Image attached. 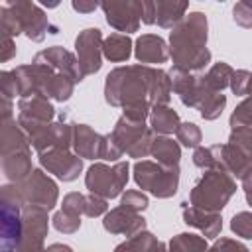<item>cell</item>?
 <instances>
[{
	"label": "cell",
	"instance_id": "cell-1",
	"mask_svg": "<svg viewBox=\"0 0 252 252\" xmlns=\"http://www.w3.org/2000/svg\"><path fill=\"white\" fill-rule=\"evenodd\" d=\"M104 100L122 108V116L146 122L154 106H167L171 100V81L167 71L150 65H124L106 75Z\"/></svg>",
	"mask_w": 252,
	"mask_h": 252
},
{
	"label": "cell",
	"instance_id": "cell-2",
	"mask_svg": "<svg viewBox=\"0 0 252 252\" xmlns=\"http://www.w3.org/2000/svg\"><path fill=\"white\" fill-rule=\"evenodd\" d=\"M209 22L203 12L185 14V18L169 33V57L173 67L189 73H199L211 63V51L207 47Z\"/></svg>",
	"mask_w": 252,
	"mask_h": 252
},
{
	"label": "cell",
	"instance_id": "cell-3",
	"mask_svg": "<svg viewBox=\"0 0 252 252\" xmlns=\"http://www.w3.org/2000/svg\"><path fill=\"white\" fill-rule=\"evenodd\" d=\"M236 179L226 171L205 169V173L195 181L189 193V203L203 211L220 213L236 193Z\"/></svg>",
	"mask_w": 252,
	"mask_h": 252
},
{
	"label": "cell",
	"instance_id": "cell-4",
	"mask_svg": "<svg viewBox=\"0 0 252 252\" xmlns=\"http://www.w3.org/2000/svg\"><path fill=\"white\" fill-rule=\"evenodd\" d=\"M134 181L142 191L158 199H169L179 187V167H163L152 159H140L134 163Z\"/></svg>",
	"mask_w": 252,
	"mask_h": 252
},
{
	"label": "cell",
	"instance_id": "cell-5",
	"mask_svg": "<svg viewBox=\"0 0 252 252\" xmlns=\"http://www.w3.org/2000/svg\"><path fill=\"white\" fill-rule=\"evenodd\" d=\"M128 173H130L128 161H114V165L96 161L87 169L85 185L93 195H98L108 201L122 195L130 177Z\"/></svg>",
	"mask_w": 252,
	"mask_h": 252
},
{
	"label": "cell",
	"instance_id": "cell-6",
	"mask_svg": "<svg viewBox=\"0 0 252 252\" xmlns=\"http://www.w3.org/2000/svg\"><path fill=\"white\" fill-rule=\"evenodd\" d=\"M154 132L150 130V126L146 122H134L128 120L124 116H120L112 128V132L108 134L110 142L120 150V154L128 156V158H146L150 156V148H152V140H154Z\"/></svg>",
	"mask_w": 252,
	"mask_h": 252
},
{
	"label": "cell",
	"instance_id": "cell-7",
	"mask_svg": "<svg viewBox=\"0 0 252 252\" xmlns=\"http://www.w3.org/2000/svg\"><path fill=\"white\" fill-rule=\"evenodd\" d=\"M71 150L81 159H106L118 161L122 158L120 150L110 142L108 134L102 136L94 132L89 124H73V140Z\"/></svg>",
	"mask_w": 252,
	"mask_h": 252
},
{
	"label": "cell",
	"instance_id": "cell-8",
	"mask_svg": "<svg viewBox=\"0 0 252 252\" xmlns=\"http://www.w3.org/2000/svg\"><path fill=\"white\" fill-rule=\"evenodd\" d=\"M16 185H18L22 207L30 205V207H39L49 211L57 205L59 187L43 169H32V173Z\"/></svg>",
	"mask_w": 252,
	"mask_h": 252
},
{
	"label": "cell",
	"instance_id": "cell-9",
	"mask_svg": "<svg viewBox=\"0 0 252 252\" xmlns=\"http://www.w3.org/2000/svg\"><path fill=\"white\" fill-rule=\"evenodd\" d=\"M6 6L16 16L22 33H26L28 39H32V41H43V37L47 35V32L49 33H57V30L51 28L49 18L45 16V12L41 10L39 4L28 2V0H10V2H6Z\"/></svg>",
	"mask_w": 252,
	"mask_h": 252
},
{
	"label": "cell",
	"instance_id": "cell-10",
	"mask_svg": "<svg viewBox=\"0 0 252 252\" xmlns=\"http://www.w3.org/2000/svg\"><path fill=\"white\" fill-rule=\"evenodd\" d=\"M49 230V217L45 209L22 207V230L16 252H43V240Z\"/></svg>",
	"mask_w": 252,
	"mask_h": 252
},
{
	"label": "cell",
	"instance_id": "cell-11",
	"mask_svg": "<svg viewBox=\"0 0 252 252\" xmlns=\"http://www.w3.org/2000/svg\"><path fill=\"white\" fill-rule=\"evenodd\" d=\"M55 120V106L41 94L24 96L18 100V124L26 136H32L45 124Z\"/></svg>",
	"mask_w": 252,
	"mask_h": 252
},
{
	"label": "cell",
	"instance_id": "cell-12",
	"mask_svg": "<svg viewBox=\"0 0 252 252\" xmlns=\"http://www.w3.org/2000/svg\"><path fill=\"white\" fill-rule=\"evenodd\" d=\"M211 152V169L226 171L236 179H244L252 173V152H244L232 144H215L209 146Z\"/></svg>",
	"mask_w": 252,
	"mask_h": 252
},
{
	"label": "cell",
	"instance_id": "cell-13",
	"mask_svg": "<svg viewBox=\"0 0 252 252\" xmlns=\"http://www.w3.org/2000/svg\"><path fill=\"white\" fill-rule=\"evenodd\" d=\"M75 57L85 77L94 75L102 67V33L98 28H85L75 37Z\"/></svg>",
	"mask_w": 252,
	"mask_h": 252
},
{
	"label": "cell",
	"instance_id": "cell-14",
	"mask_svg": "<svg viewBox=\"0 0 252 252\" xmlns=\"http://www.w3.org/2000/svg\"><path fill=\"white\" fill-rule=\"evenodd\" d=\"M110 28L124 35L138 32L142 24V2L140 0H106L98 4Z\"/></svg>",
	"mask_w": 252,
	"mask_h": 252
},
{
	"label": "cell",
	"instance_id": "cell-15",
	"mask_svg": "<svg viewBox=\"0 0 252 252\" xmlns=\"http://www.w3.org/2000/svg\"><path fill=\"white\" fill-rule=\"evenodd\" d=\"M71 140H73V124L67 122L65 118L53 120L28 136L30 146L39 154L51 152V150H71Z\"/></svg>",
	"mask_w": 252,
	"mask_h": 252
},
{
	"label": "cell",
	"instance_id": "cell-16",
	"mask_svg": "<svg viewBox=\"0 0 252 252\" xmlns=\"http://www.w3.org/2000/svg\"><path fill=\"white\" fill-rule=\"evenodd\" d=\"M167 75L171 81V93H175L179 96V100L189 108H199V104L211 93H215L203 85L201 75H197V73H189V71H181V69L173 67Z\"/></svg>",
	"mask_w": 252,
	"mask_h": 252
},
{
	"label": "cell",
	"instance_id": "cell-17",
	"mask_svg": "<svg viewBox=\"0 0 252 252\" xmlns=\"http://www.w3.org/2000/svg\"><path fill=\"white\" fill-rule=\"evenodd\" d=\"M39 163L61 181H75L83 171V159L73 150H51L39 154Z\"/></svg>",
	"mask_w": 252,
	"mask_h": 252
},
{
	"label": "cell",
	"instance_id": "cell-18",
	"mask_svg": "<svg viewBox=\"0 0 252 252\" xmlns=\"http://www.w3.org/2000/svg\"><path fill=\"white\" fill-rule=\"evenodd\" d=\"M33 63L45 65V67H49L51 71L69 77L75 85L83 81V75H81V71H79V63H77L75 53H71L69 49H65V47H61V45H51V47H47V49H41L39 53H35Z\"/></svg>",
	"mask_w": 252,
	"mask_h": 252
},
{
	"label": "cell",
	"instance_id": "cell-19",
	"mask_svg": "<svg viewBox=\"0 0 252 252\" xmlns=\"http://www.w3.org/2000/svg\"><path fill=\"white\" fill-rule=\"evenodd\" d=\"M22 230V209L0 199V252H16Z\"/></svg>",
	"mask_w": 252,
	"mask_h": 252
},
{
	"label": "cell",
	"instance_id": "cell-20",
	"mask_svg": "<svg viewBox=\"0 0 252 252\" xmlns=\"http://www.w3.org/2000/svg\"><path fill=\"white\" fill-rule=\"evenodd\" d=\"M102 226L110 234H124L130 238V236L146 230V219L140 213L128 211L124 207H114L104 213Z\"/></svg>",
	"mask_w": 252,
	"mask_h": 252
},
{
	"label": "cell",
	"instance_id": "cell-21",
	"mask_svg": "<svg viewBox=\"0 0 252 252\" xmlns=\"http://www.w3.org/2000/svg\"><path fill=\"white\" fill-rule=\"evenodd\" d=\"M181 215H183V222L197 228L203 238H219L220 230H222V219L220 213H211V211H203L197 209L189 203L181 205Z\"/></svg>",
	"mask_w": 252,
	"mask_h": 252
},
{
	"label": "cell",
	"instance_id": "cell-22",
	"mask_svg": "<svg viewBox=\"0 0 252 252\" xmlns=\"http://www.w3.org/2000/svg\"><path fill=\"white\" fill-rule=\"evenodd\" d=\"M134 55L140 61V65H159L169 59V49L163 37L156 33H142L134 43Z\"/></svg>",
	"mask_w": 252,
	"mask_h": 252
},
{
	"label": "cell",
	"instance_id": "cell-23",
	"mask_svg": "<svg viewBox=\"0 0 252 252\" xmlns=\"http://www.w3.org/2000/svg\"><path fill=\"white\" fill-rule=\"evenodd\" d=\"M32 152V146L28 142V136L20 128L18 120L10 118L0 122V159Z\"/></svg>",
	"mask_w": 252,
	"mask_h": 252
},
{
	"label": "cell",
	"instance_id": "cell-24",
	"mask_svg": "<svg viewBox=\"0 0 252 252\" xmlns=\"http://www.w3.org/2000/svg\"><path fill=\"white\" fill-rule=\"evenodd\" d=\"M150 156L156 159V163L163 167H179L181 146L169 136H154Z\"/></svg>",
	"mask_w": 252,
	"mask_h": 252
},
{
	"label": "cell",
	"instance_id": "cell-25",
	"mask_svg": "<svg viewBox=\"0 0 252 252\" xmlns=\"http://www.w3.org/2000/svg\"><path fill=\"white\" fill-rule=\"evenodd\" d=\"M156 6V24L159 28L173 30L183 18L189 8L187 2H175V0H154Z\"/></svg>",
	"mask_w": 252,
	"mask_h": 252
},
{
	"label": "cell",
	"instance_id": "cell-26",
	"mask_svg": "<svg viewBox=\"0 0 252 252\" xmlns=\"http://www.w3.org/2000/svg\"><path fill=\"white\" fill-rule=\"evenodd\" d=\"M150 130L158 136H169L175 134L179 126V114L171 106H154L150 110Z\"/></svg>",
	"mask_w": 252,
	"mask_h": 252
},
{
	"label": "cell",
	"instance_id": "cell-27",
	"mask_svg": "<svg viewBox=\"0 0 252 252\" xmlns=\"http://www.w3.org/2000/svg\"><path fill=\"white\" fill-rule=\"evenodd\" d=\"M132 39L130 35L124 33H110L108 37H102V57H106L112 63H122L128 61L132 55Z\"/></svg>",
	"mask_w": 252,
	"mask_h": 252
},
{
	"label": "cell",
	"instance_id": "cell-28",
	"mask_svg": "<svg viewBox=\"0 0 252 252\" xmlns=\"http://www.w3.org/2000/svg\"><path fill=\"white\" fill-rule=\"evenodd\" d=\"M232 71H234V69H232L228 63L219 61V63L211 65L207 73H203V75H201V81H203V85H205L209 91L222 93V91L228 87V83H230Z\"/></svg>",
	"mask_w": 252,
	"mask_h": 252
},
{
	"label": "cell",
	"instance_id": "cell-29",
	"mask_svg": "<svg viewBox=\"0 0 252 252\" xmlns=\"http://www.w3.org/2000/svg\"><path fill=\"white\" fill-rule=\"evenodd\" d=\"M163 242L158 240V236H154L148 230H142L130 238H126L124 242H120L114 252H156Z\"/></svg>",
	"mask_w": 252,
	"mask_h": 252
},
{
	"label": "cell",
	"instance_id": "cell-30",
	"mask_svg": "<svg viewBox=\"0 0 252 252\" xmlns=\"http://www.w3.org/2000/svg\"><path fill=\"white\" fill-rule=\"evenodd\" d=\"M207 248H209L207 238L193 232H181L167 242L165 252H205Z\"/></svg>",
	"mask_w": 252,
	"mask_h": 252
},
{
	"label": "cell",
	"instance_id": "cell-31",
	"mask_svg": "<svg viewBox=\"0 0 252 252\" xmlns=\"http://www.w3.org/2000/svg\"><path fill=\"white\" fill-rule=\"evenodd\" d=\"M226 106V96L222 93H211L201 104H199V114L205 118V120H217L222 110Z\"/></svg>",
	"mask_w": 252,
	"mask_h": 252
},
{
	"label": "cell",
	"instance_id": "cell-32",
	"mask_svg": "<svg viewBox=\"0 0 252 252\" xmlns=\"http://www.w3.org/2000/svg\"><path fill=\"white\" fill-rule=\"evenodd\" d=\"M175 138H177V144H181L185 148H197V146H201L203 134L195 122H179L177 130H175Z\"/></svg>",
	"mask_w": 252,
	"mask_h": 252
},
{
	"label": "cell",
	"instance_id": "cell-33",
	"mask_svg": "<svg viewBox=\"0 0 252 252\" xmlns=\"http://www.w3.org/2000/svg\"><path fill=\"white\" fill-rule=\"evenodd\" d=\"M51 220H53V226H55L59 232H63V234H73V232H77L79 226H81V215H73V213L61 211V209L53 215Z\"/></svg>",
	"mask_w": 252,
	"mask_h": 252
},
{
	"label": "cell",
	"instance_id": "cell-34",
	"mask_svg": "<svg viewBox=\"0 0 252 252\" xmlns=\"http://www.w3.org/2000/svg\"><path fill=\"white\" fill-rule=\"evenodd\" d=\"M230 228L236 236H240L244 240H250L252 238V215H250V211L236 213L230 220Z\"/></svg>",
	"mask_w": 252,
	"mask_h": 252
},
{
	"label": "cell",
	"instance_id": "cell-35",
	"mask_svg": "<svg viewBox=\"0 0 252 252\" xmlns=\"http://www.w3.org/2000/svg\"><path fill=\"white\" fill-rule=\"evenodd\" d=\"M148 197L144 191H136V189H130L126 193H122L120 197V207L128 209V211H134V213H140L148 207Z\"/></svg>",
	"mask_w": 252,
	"mask_h": 252
},
{
	"label": "cell",
	"instance_id": "cell-36",
	"mask_svg": "<svg viewBox=\"0 0 252 252\" xmlns=\"http://www.w3.org/2000/svg\"><path fill=\"white\" fill-rule=\"evenodd\" d=\"M250 104H248V98H244L236 108L234 112L230 114V130H248L250 128Z\"/></svg>",
	"mask_w": 252,
	"mask_h": 252
},
{
	"label": "cell",
	"instance_id": "cell-37",
	"mask_svg": "<svg viewBox=\"0 0 252 252\" xmlns=\"http://www.w3.org/2000/svg\"><path fill=\"white\" fill-rule=\"evenodd\" d=\"M16 41H14V35L0 24V63H6V61H12L16 57Z\"/></svg>",
	"mask_w": 252,
	"mask_h": 252
},
{
	"label": "cell",
	"instance_id": "cell-38",
	"mask_svg": "<svg viewBox=\"0 0 252 252\" xmlns=\"http://www.w3.org/2000/svg\"><path fill=\"white\" fill-rule=\"evenodd\" d=\"M228 87L232 89V93H234L236 96H244V98H246L248 87H250V71H246V69L232 71V77H230Z\"/></svg>",
	"mask_w": 252,
	"mask_h": 252
},
{
	"label": "cell",
	"instance_id": "cell-39",
	"mask_svg": "<svg viewBox=\"0 0 252 252\" xmlns=\"http://www.w3.org/2000/svg\"><path fill=\"white\" fill-rule=\"evenodd\" d=\"M108 211V203H106V199H102V197H98V195H85V205H83V215H87V217H100V215H104Z\"/></svg>",
	"mask_w": 252,
	"mask_h": 252
},
{
	"label": "cell",
	"instance_id": "cell-40",
	"mask_svg": "<svg viewBox=\"0 0 252 252\" xmlns=\"http://www.w3.org/2000/svg\"><path fill=\"white\" fill-rule=\"evenodd\" d=\"M0 94L14 100L16 96H20V91H18V81H16V75L14 71H0Z\"/></svg>",
	"mask_w": 252,
	"mask_h": 252
},
{
	"label": "cell",
	"instance_id": "cell-41",
	"mask_svg": "<svg viewBox=\"0 0 252 252\" xmlns=\"http://www.w3.org/2000/svg\"><path fill=\"white\" fill-rule=\"evenodd\" d=\"M205 252H250V248L234 238H217Z\"/></svg>",
	"mask_w": 252,
	"mask_h": 252
},
{
	"label": "cell",
	"instance_id": "cell-42",
	"mask_svg": "<svg viewBox=\"0 0 252 252\" xmlns=\"http://www.w3.org/2000/svg\"><path fill=\"white\" fill-rule=\"evenodd\" d=\"M83 205H85V195L79 191H73V193H67L63 197L61 211H67L73 215H83Z\"/></svg>",
	"mask_w": 252,
	"mask_h": 252
},
{
	"label": "cell",
	"instance_id": "cell-43",
	"mask_svg": "<svg viewBox=\"0 0 252 252\" xmlns=\"http://www.w3.org/2000/svg\"><path fill=\"white\" fill-rule=\"evenodd\" d=\"M232 20L242 26V28H250L252 26V8L248 2H236L234 8H232Z\"/></svg>",
	"mask_w": 252,
	"mask_h": 252
},
{
	"label": "cell",
	"instance_id": "cell-44",
	"mask_svg": "<svg viewBox=\"0 0 252 252\" xmlns=\"http://www.w3.org/2000/svg\"><path fill=\"white\" fill-rule=\"evenodd\" d=\"M144 24L152 26L156 24V6H154V0H144L142 2V18H140Z\"/></svg>",
	"mask_w": 252,
	"mask_h": 252
},
{
	"label": "cell",
	"instance_id": "cell-45",
	"mask_svg": "<svg viewBox=\"0 0 252 252\" xmlns=\"http://www.w3.org/2000/svg\"><path fill=\"white\" fill-rule=\"evenodd\" d=\"M12 112H14V100L6 98L0 94V122L4 120H10L12 118Z\"/></svg>",
	"mask_w": 252,
	"mask_h": 252
},
{
	"label": "cell",
	"instance_id": "cell-46",
	"mask_svg": "<svg viewBox=\"0 0 252 252\" xmlns=\"http://www.w3.org/2000/svg\"><path fill=\"white\" fill-rule=\"evenodd\" d=\"M73 10H77V12H81V14H91V12H94L96 8H98V2H85V0H75L73 4Z\"/></svg>",
	"mask_w": 252,
	"mask_h": 252
},
{
	"label": "cell",
	"instance_id": "cell-47",
	"mask_svg": "<svg viewBox=\"0 0 252 252\" xmlns=\"http://www.w3.org/2000/svg\"><path fill=\"white\" fill-rule=\"evenodd\" d=\"M43 252H73V248L67 246V244H59V242H55V244H49L47 248H43Z\"/></svg>",
	"mask_w": 252,
	"mask_h": 252
},
{
	"label": "cell",
	"instance_id": "cell-48",
	"mask_svg": "<svg viewBox=\"0 0 252 252\" xmlns=\"http://www.w3.org/2000/svg\"><path fill=\"white\" fill-rule=\"evenodd\" d=\"M156 252H165V244H161V246H159V248H158Z\"/></svg>",
	"mask_w": 252,
	"mask_h": 252
}]
</instances>
